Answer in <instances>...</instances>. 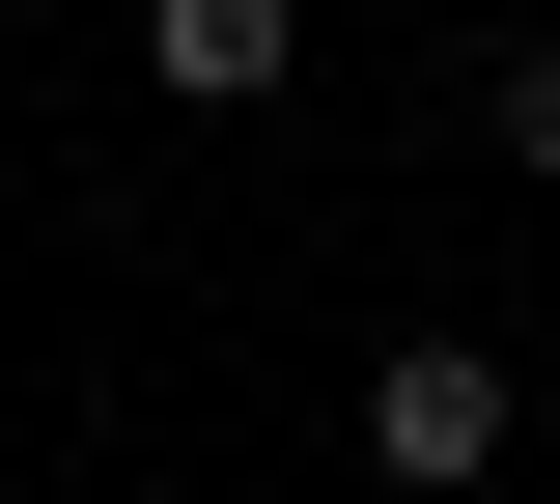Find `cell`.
I'll use <instances>...</instances> for the list:
<instances>
[{"mask_svg": "<svg viewBox=\"0 0 560 504\" xmlns=\"http://www.w3.org/2000/svg\"><path fill=\"white\" fill-rule=\"evenodd\" d=\"M504 168H533V197H560V28H533V57H504Z\"/></svg>", "mask_w": 560, "mask_h": 504, "instance_id": "cell-3", "label": "cell"}, {"mask_svg": "<svg viewBox=\"0 0 560 504\" xmlns=\"http://www.w3.org/2000/svg\"><path fill=\"white\" fill-rule=\"evenodd\" d=\"M28 28H57V0H28Z\"/></svg>", "mask_w": 560, "mask_h": 504, "instance_id": "cell-4", "label": "cell"}, {"mask_svg": "<svg viewBox=\"0 0 560 504\" xmlns=\"http://www.w3.org/2000/svg\"><path fill=\"white\" fill-rule=\"evenodd\" d=\"M364 477H393V504L504 477V364H477V337H393V364H364Z\"/></svg>", "mask_w": 560, "mask_h": 504, "instance_id": "cell-1", "label": "cell"}, {"mask_svg": "<svg viewBox=\"0 0 560 504\" xmlns=\"http://www.w3.org/2000/svg\"><path fill=\"white\" fill-rule=\"evenodd\" d=\"M140 57H168V113H253L308 57V0H140Z\"/></svg>", "mask_w": 560, "mask_h": 504, "instance_id": "cell-2", "label": "cell"}]
</instances>
